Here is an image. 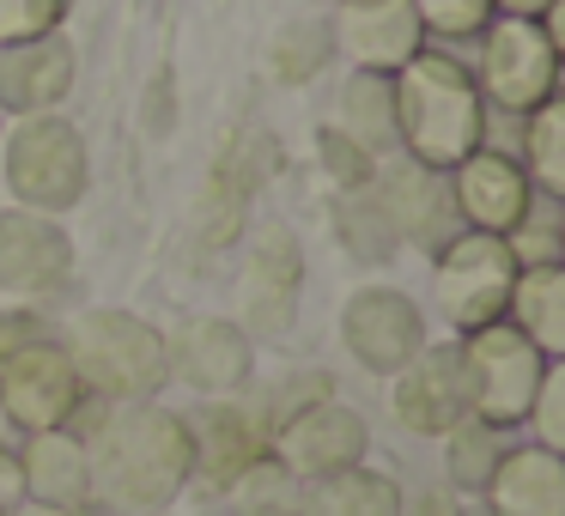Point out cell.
I'll return each instance as SVG.
<instances>
[{
    "instance_id": "6da1fadb",
    "label": "cell",
    "mask_w": 565,
    "mask_h": 516,
    "mask_svg": "<svg viewBox=\"0 0 565 516\" xmlns=\"http://www.w3.org/2000/svg\"><path fill=\"white\" fill-rule=\"evenodd\" d=\"M86 438V474H92V516H152L177 510V498L195 480V443H189L183 407L164 401H128L104 407L86 401L74 419Z\"/></svg>"
},
{
    "instance_id": "7a4b0ae2",
    "label": "cell",
    "mask_w": 565,
    "mask_h": 516,
    "mask_svg": "<svg viewBox=\"0 0 565 516\" xmlns=\"http://www.w3.org/2000/svg\"><path fill=\"white\" fill-rule=\"evenodd\" d=\"M395 92V152L426 171L450 176L468 152L487 147L492 110L475 86V67L456 50H419L402 74H390Z\"/></svg>"
},
{
    "instance_id": "3957f363",
    "label": "cell",
    "mask_w": 565,
    "mask_h": 516,
    "mask_svg": "<svg viewBox=\"0 0 565 516\" xmlns=\"http://www.w3.org/2000/svg\"><path fill=\"white\" fill-rule=\"evenodd\" d=\"M55 341L74 358L79 383L92 401L104 407H128V401H159L171 389L164 370V329L147 322L140 310L122 304H86L74 316L55 322Z\"/></svg>"
},
{
    "instance_id": "277c9868",
    "label": "cell",
    "mask_w": 565,
    "mask_h": 516,
    "mask_svg": "<svg viewBox=\"0 0 565 516\" xmlns=\"http://www.w3.org/2000/svg\"><path fill=\"white\" fill-rule=\"evenodd\" d=\"M0 176H7L13 207L62 219L92 195V147L67 110L19 116L0 135Z\"/></svg>"
},
{
    "instance_id": "5b68a950",
    "label": "cell",
    "mask_w": 565,
    "mask_h": 516,
    "mask_svg": "<svg viewBox=\"0 0 565 516\" xmlns=\"http://www.w3.org/2000/svg\"><path fill=\"white\" fill-rule=\"evenodd\" d=\"M475 43H480V55L468 67H475V86H480V98H487V110L523 122L529 110H541V104L559 98L565 43H559V31H553V19L499 13Z\"/></svg>"
},
{
    "instance_id": "8992f818",
    "label": "cell",
    "mask_w": 565,
    "mask_h": 516,
    "mask_svg": "<svg viewBox=\"0 0 565 516\" xmlns=\"http://www.w3.org/2000/svg\"><path fill=\"white\" fill-rule=\"evenodd\" d=\"M516 256L504 237L487 232H456L450 244L431 256V316L450 334H475L504 322L511 310V286H516Z\"/></svg>"
},
{
    "instance_id": "52a82bcc",
    "label": "cell",
    "mask_w": 565,
    "mask_h": 516,
    "mask_svg": "<svg viewBox=\"0 0 565 516\" xmlns=\"http://www.w3.org/2000/svg\"><path fill=\"white\" fill-rule=\"evenodd\" d=\"M462 346V377H468V413L480 426H499V431H523L529 401H535L541 377H547L553 358H541L511 322H492V329L475 334H456Z\"/></svg>"
},
{
    "instance_id": "ba28073f",
    "label": "cell",
    "mask_w": 565,
    "mask_h": 516,
    "mask_svg": "<svg viewBox=\"0 0 565 516\" xmlns=\"http://www.w3.org/2000/svg\"><path fill=\"white\" fill-rule=\"evenodd\" d=\"M79 249L62 219L31 207H0V304L55 310L74 292Z\"/></svg>"
},
{
    "instance_id": "9c48e42d",
    "label": "cell",
    "mask_w": 565,
    "mask_h": 516,
    "mask_svg": "<svg viewBox=\"0 0 565 516\" xmlns=\"http://www.w3.org/2000/svg\"><path fill=\"white\" fill-rule=\"evenodd\" d=\"M431 341V322H426V304L402 286H353L341 304V346L353 353V365L365 377H383L390 383L419 346Z\"/></svg>"
},
{
    "instance_id": "30bf717a",
    "label": "cell",
    "mask_w": 565,
    "mask_h": 516,
    "mask_svg": "<svg viewBox=\"0 0 565 516\" xmlns=\"http://www.w3.org/2000/svg\"><path fill=\"white\" fill-rule=\"evenodd\" d=\"M86 401H92L86 383H79L74 358L62 353L55 334L0 365V413L13 419L19 438H31V431H74Z\"/></svg>"
},
{
    "instance_id": "8fae6325",
    "label": "cell",
    "mask_w": 565,
    "mask_h": 516,
    "mask_svg": "<svg viewBox=\"0 0 565 516\" xmlns=\"http://www.w3.org/2000/svg\"><path fill=\"white\" fill-rule=\"evenodd\" d=\"M164 370L201 401H225L256 383V341L232 316H183L164 329Z\"/></svg>"
},
{
    "instance_id": "7c38bea8",
    "label": "cell",
    "mask_w": 565,
    "mask_h": 516,
    "mask_svg": "<svg viewBox=\"0 0 565 516\" xmlns=\"http://www.w3.org/2000/svg\"><path fill=\"white\" fill-rule=\"evenodd\" d=\"M183 419H189V443H195V480H189V486H201L213 504H220L256 462H268L274 431H268V419H262V407L249 401V389L225 395V401H195Z\"/></svg>"
},
{
    "instance_id": "4fadbf2b",
    "label": "cell",
    "mask_w": 565,
    "mask_h": 516,
    "mask_svg": "<svg viewBox=\"0 0 565 516\" xmlns=\"http://www.w3.org/2000/svg\"><path fill=\"white\" fill-rule=\"evenodd\" d=\"M390 419L407 438H444L450 426L468 419V377H462V346L426 341L402 370L390 377Z\"/></svg>"
},
{
    "instance_id": "5bb4252c",
    "label": "cell",
    "mask_w": 565,
    "mask_h": 516,
    "mask_svg": "<svg viewBox=\"0 0 565 516\" xmlns=\"http://www.w3.org/2000/svg\"><path fill=\"white\" fill-rule=\"evenodd\" d=\"M371 201L383 207L395 244L419 249V256H438V249L462 232L456 201H450V183H444L438 171H426V164L402 159V152H395V159H383L377 171H371Z\"/></svg>"
},
{
    "instance_id": "9a60e30c",
    "label": "cell",
    "mask_w": 565,
    "mask_h": 516,
    "mask_svg": "<svg viewBox=\"0 0 565 516\" xmlns=\"http://www.w3.org/2000/svg\"><path fill=\"white\" fill-rule=\"evenodd\" d=\"M268 455L286 467V474L305 486V480L341 474V467L371 462V419L347 401H317L305 413H292L286 426H274Z\"/></svg>"
},
{
    "instance_id": "2e32d148",
    "label": "cell",
    "mask_w": 565,
    "mask_h": 516,
    "mask_svg": "<svg viewBox=\"0 0 565 516\" xmlns=\"http://www.w3.org/2000/svg\"><path fill=\"white\" fill-rule=\"evenodd\" d=\"M329 43L341 62H353V74H402L426 50V31L414 0H334Z\"/></svg>"
},
{
    "instance_id": "e0dca14e",
    "label": "cell",
    "mask_w": 565,
    "mask_h": 516,
    "mask_svg": "<svg viewBox=\"0 0 565 516\" xmlns=\"http://www.w3.org/2000/svg\"><path fill=\"white\" fill-rule=\"evenodd\" d=\"M444 183H450V201H456L462 232H487V237H511L516 219L529 213V201H535V183L523 176L516 152H504V147L468 152Z\"/></svg>"
},
{
    "instance_id": "ac0fdd59",
    "label": "cell",
    "mask_w": 565,
    "mask_h": 516,
    "mask_svg": "<svg viewBox=\"0 0 565 516\" xmlns=\"http://www.w3.org/2000/svg\"><path fill=\"white\" fill-rule=\"evenodd\" d=\"M74 79H79V50L67 43V31L13 43V50H0V116L19 122V116L62 110L74 98Z\"/></svg>"
},
{
    "instance_id": "d6986e66",
    "label": "cell",
    "mask_w": 565,
    "mask_h": 516,
    "mask_svg": "<svg viewBox=\"0 0 565 516\" xmlns=\"http://www.w3.org/2000/svg\"><path fill=\"white\" fill-rule=\"evenodd\" d=\"M19 474H25L31 504L92 516V474H86V438L79 431H31V438H19Z\"/></svg>"
},
{
    "instance_id": "ffe728a7",
    "label": "cell",
    "mask_w": 565,
    "mask_h": 516,
    "mask_svg": "<svg viewBox=\"0 0 565 516\" xmlns=\"http://www.w3.org/2000/svg\"><path fill=\"white\" fill-rule=\"evenodd\" d=\"M480 516H565V455L541 443H511L480 492Z\"/></svg>"
},
{
    "instance_id": "44dd1931",
    "label": "cell",
    "mask_w": 565,
    "mask_h": 516,
    "mask_svg": "<svg viewBox=\"0 0 565 516\" xmlns=\"http://www.w3.org/2000/svg\"><path fill=\"white\" fill-rule=\"evenodd\" d=\"M402 480L390 467H341L298 486V516H402Z\"/></svg>"
},
{
    "instance_id": "7402d4cb",
    "label": "cell",
    "mask_w": 565,
    "mask_h": 516,
    "mask_svg": "<svg viewBox=\"0 0 565 516\" xmlns=\"http://www.w3.org/2000/svg\"><path fill=\"white\" fill-rule=\"evenodd\" d=\"M504 322H511L541 358L559 365L565 358V268H523L516 273Z\"/></svg>"
},
{
    "instance_id": "603a6c76",
    "label": "cell",
    "mask_w": 565,
    "mask_h": 516,
    "mask_svg": "<svg viewBox=\"0 0 565 516\" xmlns=\"http://www.w3.org/2000/svg\"><path fill=\"white\" fill-rule=\"evenodd\" d=\"M334 135H341L347 147H359L371 164L395 159V92H390V74H347Z\"/></svg>"
},
{
    "instance_id": "cb8c5ba5",
    "label": "cell",
    "mask_w": 565,
    "mask_h": 516,
    "mask_svg": "<svg viewBox=\"0 0 565 516\" xmlns=\"http://www.w3.org/2000/svg\"><path fill=\"white\" fill-rule=\"evenodd\" d=\"M444 486L456 492V498H480L487 492V480L499 474V462H504V450H511V431H499V426H480L475 413L462 419V426H450L444 431Z\"/></svg>"
},
{
    "instance_id": "d4e9b609",
    "label": "cell",
    "mask_w": 565,
    "mask_h": 516,
    "mask_svg": "<svg viewBox=\"0 0 565 516\" xmlns=\"http://www.w3.org/2000/svg\"><path fill=\"white\" fill-rule=\"evenodd\" d=\"M516 164L535 183V195H559L565 201V104H541L516 122Z\"/></svg>"
},
{
    "instance_id": "484cf974",
    "label": "cell",
    "mask_w": 565,
    "mask_h": 516,
    "mask_svg": "<svg viewBox=\"0 0 565 516\" xmlns=\"http://www.w3.org/2000/svg\"><path fill=\"white\" fill-rule=\"evenodd\" d=\"M334 232H341V244L353 261H395V249H402L390 232V219H383V207L371 201V183L334 195Z\"/></svg>"
},
{
    "instance_id": "4316f807",
    "label": "cell",
    "mask_w": 565,
    "mask_h": 516,
    "mask_svg": "<svg viewBox=\"0 0 565 516\" xmlns=\"http://www.w3.org/2000/svg\"><path fill=\"white\" fill-rule=\"evenodd\" d=\"M504 244H511L516 268H565V201L559 195H535Z\"/></svg>"
},
{
    "instance_id": "83f0119b",
    "label": "cell",
    "mask_w": 565,
    "mask_h": 516,
    "mask_svg": "<svg viewBox=\"0 0 565 516\" xmlns=\"http://www.w3.org/2000/svg\"><path fill=\"white\" fill-rule=\"evenodd\" d=\"M220 510L225 516H298V480L268 455V462H256L232 492H225Z\"/></svg>"
},
{
    "instance_id": "f1b7e54d",
    "label": "cell",
    "mask_w": 565,
    "mask_h": 516,
    "mask_svg": "<svg viewBox=\"0 0 565 516\" xmlns=\"http://www.w3.org/2000/svg\"><path fill=\"white\" fill-rule=\"evenodd\" d=\"M329 55H334L329 25H322V19H298V25H286L280 37H274L268 67H274V79H286V86H305Z\"/></svg>"
},
{
    "instance_id": "f546056e",
    "label": "cell",
    "mask_w": 565,
    "mask_h": 516,
    "mask_svg": "<svg viewBox=\"0 0 565 516\" xmlns=\"http://www.w3.org/2000/svg\"><path fill=\"white\" fill-rule=\"evenodd\" d=\"M249 401L262 407V419H268V431H274V426H286L292 413H305V407L334 401V377L329 370H292V377H280L274 389H249Z\"/></svg>"
},
{
    "instance_id": "4dcf8cb0",
    "label": "cell",
    "mask_w": 565,
    "mask_h": 516,
    "mask_svg": "<svg viewBox=\"0 0 565 516\" xmlns=\"http://www.w3.org/2000/svg\"><path fill=\"white\" fill-rule=\"evenodd\" d=\"M67 13H74V0H0V50L55 37V31H67Z\"/></svg>"
},
{
    "instance_id": "1f68e13d",
    "label": "cell",
    "mask_w": 565,
    "mask_h": 516,
    "mask_svg": "<svg viewBox=\"0 0 565 516\" xmlns=\"http://www.w3.org/2000/svg\"><path fill=\"white\" fill-rule=\"evenodd\" d=\"M414 13H419V31L444 37V43H468L499 19L492 0H414Z\"/></svg>"
},
{
    "instance_id": "d6a6232c",
    "label": "cell",
    "mask_w": 565,
    "mask_h": 516,
    "mask_svg": "<svg viewBox=\"0 0 565 516\" xmlns=\"http://www.w3.org/2000/svg\"><path fill=\"white\" fill-rule=\"evenodd\" d=\"M523 426L535 431L529 443L565 455V358H559V365H547V377H541V389H535V401H529Z\"/></svg>"
},
{
    "instance_id": "836d02e7",
    "label": "cell",
    "mask_w": 565,
    "mask_h": 516,
    "mask_svg": "<svg viewBox=\"0 0 565 516\" xmlns=\"http://www.w3.org/2000/svg\"><path fill=\"white\" fill-rule=\"evenodd\" d=\"M55 310H43V304H0V365L13 353H25V346H38V341H50L55 334Z\"/></svg>"
},
{
    "instance_id": "e575fe53",
    "label": "cell",
    "mask_w": 565,
    "mask_h": 516,
    "mask_svg": "<svg viewBox=\"0 0 565 516\" xmlns=\"http://www.w3.org/2000/svg\"><path fill=\"white\" fill-rule=\"evenodd\" d=\"M402 516H468V504L450 486H419V492H402Z\"/></svg>"
},
{
    "instance_id": "d590c367",
    "label": "cell",
    "mask_w": 565,
    "mask_h": 516,
    "mask_svg": "<svg viewBox=\"0 0 565 516\" xmlns=\"http://www.w3.org/2000/svg\"><path fill=\"white\" fill-rule=\"evenodd\" d=\"M25 504V474H19V443H0V510Z\"/></svg>"
},
{
    "instance_id": "8d00e7d4",
    "label": "cell",
    "mask_w": 565,
    "mask_h": 516,
    "mask_svg": "<svg viewBox=\"0 0 565 516\" xmlns=\"http://www.w3.org/2000/svg\"><path fill=\"white\" fill-rule=\"evenodd\" d=\"M559 0H492V13H511V19H547Z\"/></svg>"
},
{
    "instance_id": "74e56055",
    "label": "cell",
    "mask_w": 565,
    "mask_h": 516,
    "mask_svg": "<svg viewBox=\"0 0 565 516\" xmlns=\"http://www.w3.org/2000/svg\"><path fill=\"white\" fill-rule=\"evenodd\" d=\"M7 516H67V510H50V504H31V498H25V504H13Z\"/></svg>"
},
{
    "instance_id": "f35d334b",
    "label": "cell",
    "mask_w": 565,
    "mask_h": 516,
    "mask_svg": "<svg viewBox=\"0 0 565 516\" xmlns=\"http://www.w3.org/2000/svg\"><path fill=\"white\" fill-rule=\"evenodd\" d=\"M0 443H19V431H13V419L0 413Z\"/></svg>"
},
{
    "instance_id": "ab89813d",
    "label": "cell",
    "mask_w": 565,
    "mask_h": 516,
    "mask_svg": "<svg viewBox=\"0 0 565 516\" xmlns=\"http://www.w3.org/2000/svg\"><path fill=\"white\" fill-rule=\"evenodd\" d=\"M207 516H225V510H220V504H213V510H207Z\"/></svg>"
},
{
    "instance_id": "60d3db41",
    "label": "cell",
    "mask_w": 565,
    "mask_h": 516,
    "mask_svg": "<svg viewBox=\"0 0 565 516\" xmlns=\"http://www.w3.org/2000/svg\"><path fill=\"white\" fill-rule=\"evenodd\" d=\"M152 516H177V510H152Z\"/></svg>"
},
{
    "instance_id": "b9f144b4",
    "label": "cell",
    "mask_w": 565,
    "mask_h": 516,
    "mask_svg": "<svg viewBox=\"0 0 565 516\" xmlns=\"http://www.w3.org/2000/svg\"><path fill=\"white\" fill-rule=\"evenodd\" d=\"M0 135H7V116H0Z\"/></svg>"
},
{
    "instance_id": "7bdbcfd3",
    "label": "cell",
    "mask_w": 565,
    "mask_h": 516,
    "mask_svg": "<svg viewBox=\"0 0 565 516\" xmlns=\"http://www.w3.org/2000/svg\"><path fill=\"white\" fill-rule=\"evenodd\" d=\"M329 7H334V0H329Z\"/></svg>"
},
{
    "instance_id": "ee69618b",
    "label": "cell",
    "mask_w": 565,
    "mask_h": 516,
    "mask_svg": "<svg viewBox=\"0 0 565 516\" xmlns=\"http://www.w3.org/2000/svg\"><path fill=\"white\" fill-rule=\"evenodd\" d=\"M0 516H7V510H0Z\"/></svg>"
}]
</instances>
